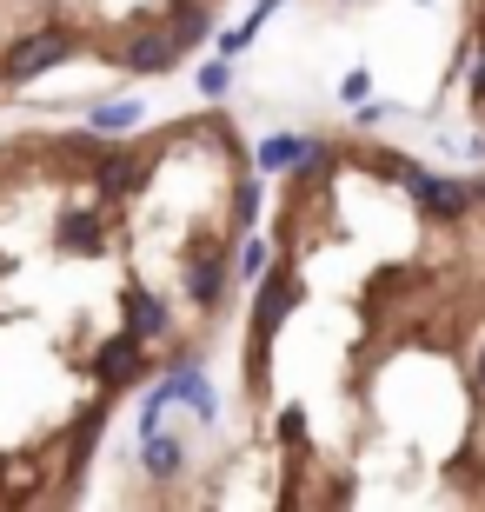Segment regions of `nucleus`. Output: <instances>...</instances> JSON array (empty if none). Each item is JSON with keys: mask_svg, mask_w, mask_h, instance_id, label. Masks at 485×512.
<instances>
[{"mask_svg": "<svg viewBox=\"0 0 485 512\" xmlns=\"http://www.w3.org/2000/svg\"><path fill=\"white\" fill-rule=\"evenodd\" d=\"M253 286H260V293H253V333H246V386L260 393L266 386V353H273V340H280L286 313L299 306V273L293 266H266Z\"/></svg>", "mask_w": 485, "mask_h": 512, "instance_id": "obj_1", "label": "nucleus"}, {"mask_svg": "<svg viewBox=\"0 0 485 512\" xmlns=\"http://www.w3.org/2000/svg\"><path fill=\"white\" fill-rule=\"evenodd\" d=\"M80 47H87V34H80L74 20H47L34 34H20L14 47H0V87H27V80L54 74L60 60H74Z\"/></svg>", "mask_w": 485, "mask_h": 512, "instance_id": "obj_2", "label": "nucleus"}, {"mask_svg": "<svg viewBox=\"0 0 485 512\" xmlns=\"http://www.w3.org/2000/svg\"><path fill=\"white\" fill-rule=\"evenodd\" d=\"M180 280H187V300L200 306V313H213V306L226 300V280H233V247H226V240H200V247L180 260Z\"/></svg>", "mask_w": 485, "mask_h": 512, "instance_id": "obj_3", "label": "nucleus"}, {"mask_svg": "<svg viewBox=\"0 0 485 512\" xmlns=\"http://www.w3.org/2000/svg\"><path fill=\"white\" fill-rule=\"evenodd\" d=\"M147 366H153L147 340L127 333V326H120L113 340L94 346V386H100V393H127V386H140V380H147Z\"/></svg>", "mask_w": 485, "mask_h": 512, "instance_id": "obj_4", "label": "nucleus"}, {"mask_svg": "<svg viewBox=\"0 0 485 512\" xmlns=\"http://www.w3.org/2000/svg\"><path fill=\"white\" fill-rule=\"evenodd\" d=\"M107 60H120L127 74H173L187 54H180V40H173L167 20H160V27H140V34H127L120 47H107Z\"/></svg>", "mask_w": 485, "mask_h": 512, "instance_id": "obj_5", "label": "nucleus"}, {"mask_svg": "<svg viewBox=\"0 0 485 512\" xmlns=\"http://www.w3.org/2000/svg\"><path fill=\"white\" fill-rule=\"evenodd\" d=\"M406 193L419 200V213H426V220H446V227H459V220L472 213V180H439V173L419 167L406 180Z\"/></svg>", "mask_w": 485, "mask_h": 512, "instance_id": "obj_6", "label": "nucleus"}, {"mask_svg": "<svg viewBox=\"0 0 485 512\" xmlns=\"http://www.w3.org/2000/svg\"><path fill=\"white\" fill-rule=\"evenodd\" d=\"M127 333H140L147 346L173 340V313H167V300H160L153 286H127Z\"/></svg>", "mask_w": 485, "mask_h": 512, "instance_id": "obj_7", "label": "nucleus"}, {"mask_svg": "<svg viewBox=\"0 0 485 512\" xmlns=\"http://www.w3.org/2000/svg\"><path fill=\"white\" fill-rule=\"evenodd\" d=\"M140 459H147L153 479H180L187 473V439H173L167 426H153V433H140Z\"/></svg>", "mask_w": 485, "mask_h": 512, "instance_id": "obj_8", "label": "nucleus"}, {"mask_svg": "<svg viewBox=\"0 0 485 512\" xmlns=\"http://www.w3.org/2000/svg\"><path fill=\"white\" fill-rule=\"evenodd\" d=\"M306 153H313L306 133H266L260 147H253V167H260V173H293Z\"/></svg>", "mask_w": 485, "mask_h": 512, "instance_id": "obj_9", "label": "nucleus"}, {"mask_svg": "<svg viewBox=\"0 0 485 512\" xmlns=\"http://www.w3.org/2000/svg\"><path fill=\"white\" fill-rule=\"evenodd\" d=\"M273 14H280V0H260V7H253V14L240 20V27H226V34L213 40V54H220V60H240V54H246V40L260 34V27H266Z\"/></svg>", "mask_w": 485, "mask_h": 512, "instance_id": "obj_10", "label": "nucleus"}, {"mask_svg": "<svg viewBox=\"0 0 485 512\" xmlns=\"http://www.w3.org/2000/svg\"><path fill=\"white\" fill-rule=\"evenodd\" d=\"M87 127L94 133H133L140 127V100H94L87 107Z\"/></svg>", "mask_w": 485, "mask_h": 512, "instance_id": "obj_11", "label": "nucleus"}, {"mask_svg": "<svg viewBox=\"0 0 485 512\" xmlns=\"http://www.w3.org/2000/svg\"><path fill=\"white\" fill-rule=\"evenodd\" d=\"M260 207H266L260 180H240V193H233V240H240V233H253V227H260Z\"/></svg>", "mask_w": 485, "mask_h": 512, "instance_id": "obj_12", "label": "nucleus"}, {"mask_svg": "<svg viewBox=\"0 0 485 512\" xmlns=\"http://www.w3.org/2000/svg\"><path fill=\"white\" fill-rule=\"evenodd\" d=\"M266 266H273V247L253 240V233H240V280H260Z\"/></svg>", "mask_w": 485, "mask_h": 512, "instance_id": "obj_13", "label": "nucleus"}, {"mask_svg": "<svg viewBox=\"0 0 485 512\" xmlns=\"http://www.w3.org/2000/svg\"><path fill=\"white\" fill-rule=\"evenodd\" d=\"M226 87H233V60H206V67H200V94L220 100Z\"/></svg>", "mask_w": 485, "mask_h": 512, "instance_id": "obj_14", "label": "nucleus"}, {"mask_svg": "<svg viewBox=\"0 0 485 512\" xmlns=\"http://www.w3.org/2000/svg\"><path fill=\"white\" fill-rule=\"evenodd\" d=\"M466 94H472V107L485 114V40H472V74H466Z\"/></svg>", "mask_w": 485, "mask_h": 512, "instance_id": "obj_15", "label": "nucleus"}, {"mask_svg": "<svg viewBox=\"0 0 485 512\" xmlns=\"http://www.w3.org/2000/svg\"><path fill=\"white\" fill-rule=\"evenodd\" d=\"M339 100H346V107H359V100H373V74H366V67H353V74L339 80Z\"/></svg>", "mask_w": 485, "mask_h": 512, "instance_id": "obj_16", "label": "nucleus"}, {"mask_svg": "<svg viewBox=\"0 0 485 512\" xmlns=\"http://www.w3.org/2000/svg\"><path fill=\"white\" fill-rule=\"evenodd\" d=\"M280 446H306V413H299V406L280 413Z\"/></svg>", "mask_w": 485, "mask_h": 512, "instance_id": "obj_17", "label": "nucleus"}, {"mask_svg": "<svg viewBox=\"0 0 485 512\" xmlns=\"http://www.w3.org/2000/svg\"><path fill=\"white\" fill-rule=\"evenodd\" d=\"M479 386H485V353H479Z\"/></svg>", "mask_w": 485, "mask_h": 512, "instance_id": "obj_18", "label": "nucleus"}, {"mask_svg": "<svg viewBox=\"0 0 485 512\" xmlns=\"http://www.w3.org/2000/svg\"><path fill=\"white\" fill-rule=\"evenodd\" d=\"M0 94H7V87H0Z\"/></svg>", "mask_w": 485, "mask_h": 512, "instance_id": "obj_19", "label": "nucleus"}]
</instances>
